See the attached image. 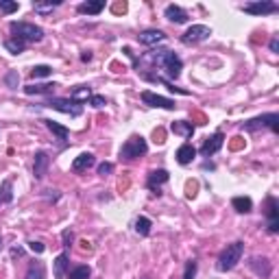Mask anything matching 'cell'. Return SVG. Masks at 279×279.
Returning <instances> with one entry per match:
<instances>
[{"mask_svg":"<svg viewBox=\"0 0 279 279\" xmlns=\"http://www.w3.org/2000/svg\"><path fill=\"white\" fill-rule=\"evenodd\" d=\"M81 59H83V61H90V59H92V52H83Z\"/></svg>","mask_w":279,"mask_h":279,"instance_id":"cell-43","label":"cell"},{"mask_svg":"<svg viewBox=\"0 0 279 279\" xmlns=\"http://www.w3.org/2000/svg\"><path fill=\"white\" fill-rule=\"evenodd\" d=\"M240 9L244 13H251V16H270V13H277L279 11V5L277 3H270V0H257V3L242 5Z\"/></svg>","mask_w":279,"mask_h":279,"instance_id":"cell-8","label":"cell"},{"mask_svg":"<svg viewBox=\"0 0 279 279\" xmlns=\"http://www.w3.org/2000/svg\"><path fill=\"white\" fill-rule=\"evenodd\" d=\"M24 279H46V266L42 262H31Z\"/></svg>","mask_w":279,"mask_h":279,"instance_id":"cell-25","label":"cell"},{"mask_svg":"<svg viewBox=\"0 0 279 279\" xmlns=\"http://www.w3.org/2000/svg\"><path fill=\"white\" fill-rule=\"evenodd\" d=\"M29 249L33 251V253H37V255H39V253H44V251H46L44 244H42V242H37V240H31V242H29Z\"/></svg>","mask_w":279,"mask_h":279,"instance_id":"cell-38","label":"cell"},{"mask_svg":"<svg viewBox=\"0 0 279 279\" xmlns=\"http://www.w3.org/2000/svg\"><path fill=\"white\" fill-rule=\"evenodd\" d=\"M270 50H273V52H277V50H279V42H277V37L270 39Z\"/></svg>","mask_w":279,"mask_h":279,"instance_id":"cell-41","label":"cell"},{"mask_svg":"<svg viewBox=\"0 0 279 279\" xmlns=\"http://www.w3.org/2000/svg\"><path fill=\"white\" fill-rule=\"evenodd\" d=\"M90 275H92L90 266H77L68 270V279H90Z\"/></svg>","mask_w":279,"mask_h":279,"instance_id":"cell-31","label":"cell"},{"mask_svg":"<svg viewBox=\"0 0 279 279\" xmlns=\"http://www.w3.org/2000/svg\"><path fill=\"white\" fill-rule=\"evenodd\" d=\"M196 277V260H190L185 264V273H183V279H194Z\"/></svg>","mask_w":279,"mask_h":279,"instance_id":"cell-33","label":"cell"},{"mask_svg":"<svg viewBox=\"0 0 279 279\" xmlns=\"http://www.w3.org/2000/svg\"><path fill=\"white\" fill-rule=\"evenodd\" d=\"M146 151H149V144H146V140L142 135H131L127 142L122 144L120 157L127 159V162H133V159L146 155Z\"/></svg>","mask_w":279,"mask_h":279,"instance_id":"cell-4","label":"cell"},{"mask_svg":"<svg viewBox=\"0 0 279 279\" xmlns=\"http://www.w3.org/2000/svg\"><path fill=\"white\" fill-rule=\"evenodd\" d=\"M231 207H234L238 214H249L253 210V201L249 196H234L231 198Z\"/></svg>","mask_w":279,"mask_h":279,"instance_id":"cell-23","label":"cell"},{"mask_svg":"<svg viewBox=\"0 0 279 279\" xmlns=\"http://www.w3.org/2000/svg\"><path fill=\"white\" fill-rule=\"evenodd\" d=\"M11 255H13V257H22V255H24V251H22V249H13V251H11Z\"/></svg>","mask_w":279,"mask_h":279,"instance_id":"cell-42","label":"cell"},{"mask_svg":"<svg viewBox=\"0 0 279 279\" xmlns=\"http://www.w3.org/2000/svg\"><path fill=\"white\" fill-rule=\"evenodd\" d=\"M168 179H170L168 170L159 168V170H153L151 175H149V179H146V185H149V190H153V194H162V192H159V185H164Z\"/></svg>","mask_w":279,"mask_h":279,"instance_id":"cell-14","label":"cell"},{"mask_svg":"<svg viewBox=\"0 0 279 279\" xmlns=\"http://www.w3.org/2000/svg\"><path fill=\"white\" fill-rule=\"evenodd\" d=\"M92 107H96V109H101V107H105V105H107V98L105 96H92L90 101H88Z\"/></svg>","mask_w":279,"mask_h":279,"instance_id":"cell-37","label":"cell"},{"mask_svg":"<svg viewBox=\"0 0 279 279\" xmlns=\"http://www.w3.org/2000/svg\"><path fill=\"white\" fill-rule=\"evenodd\" d=\"M11 201H13V183H11V179H5L0 183V205L11 203Z\"/></svg>","mask_w":279,"mask_h":279,"instance_id":"cell-26","label":"cell"},{"mask_svg":"<svg viewBox=\"0 0 279 279\" xmlns=\"http://www.w3.org/2000/svg\"><path fill=\"white\" fill-rule=\"evenodd\" d=\"M5 81H7V85H9L11 90H16V88H18V83H20V75H18L16 70H11L9 75H7V79H5Z\"/></svg>","mask_w":279,"mask_h":279,"instance_id":"cell-34","label":"cell"},{"mask_svg":"<svg viewBox=\"0 0 279 279\" xmlns=\"http://www.w3.org/2000/svg\"><path fill=\"white\" fill-rule=\"evenodd\" d=\"M44 107L57 109V111H61V114H68V116H72V118H79V116L83 114V105L70 101V98H48Z\"/></svg>","mask_w":279,"mask_h":279,"instance_id":"cell-6","label":"cell"},{"mask_svg":"<svg viewBox=\"0 0 279 279\" xmlns=\"http://www.w3.org/2000/svg\"><path fill=\"white\" fill-rule=\"evenodd\" d=\"M170 131L175 135H181V137H192L194 135V124L188 122V120H177L170 124Z\"/></svg>","mask_w":279,"mask_h":279,"instance_id":"cell-20","label":"cell"},{"mask_svg":"<svg viewBox=\"0 0 279 279\" xmlns=\"http://www.w3.org/2000/svg\"><path fill=\"white\" fill-rule=\"evenodd\" d=\"M5 48L9 50L11 55H22L24 48H26V44L20 42V39H16V37H11V39H7V42H5Z\"/></svg>","mask_w":279,"mask_h":279,"instance_id":"cell-29","label":"cell"},{"mask_svg":"<svg viewBox=\"0 0 279 279\" xmlns=\"http://www.w3.org/2000/svg\"><path fill=\"white\" fill-rule=\"evenodd\" d=\"M146 59H149L151 63L159 65V68L166 72V77H168V79H179V75H181V68H183L181 59H179L175 52L168 50V48L151 50L149 55H146Z\"/></svg>","mask_w":279,"mask_h":279,"instance_id":"cell-1","label":"cell"},{"mask_svg":"<svg viewBox=\"0 0 279 279\" xmlns=\"http://www.w3.org/2000/svg\"><path fill=\"white\" fill-rule=\"evenodd\" d=\"M223 144H225V135L221 133V131H216L212 137H207L203 142V146H201V155H205V157H210V155H214V153H218L223 149Z\"/></svg>","mask_w":279,"mask_h":279,"instance_id":"cell-13","label":"cell"},{"mask_svg":"<svg viewBox=\"0 0 279 279\" xmlns=\"http://www.w3.org/2000/svg\"><path fill=\"white\" fill-rule=\"evenodd\" d=\"M52 264H55V277L61 279V277L65 275V270H68V264H70V262H68V253H59Z\"/></svg>","mask_w":279,"mask_h":279,"instance_id":"cell-27","label":"cell"},{"mask_svg":"<svg viewBox=\"0 0 279 279\" xmlns=\"http://www.w3.org/2000/svg\"><path fill=\"white\" fill-rule=\"evenodd\" d=\"M140 44H144V46H157V44H162L166 35L162 31H157V29H149V31H142L140 33Z\"/></svg>","mask_w":279,"mask_h":279,"instance_id":"cell-15","label":"cell"},{"mask_svg":"<svg viewBox=\"0 0 279 279\" xmlns=\"http://www.w3.org/2000/svg\"><path fill=\"white\" fill-rule=\"evenodd\" d=\"M50 75H52L50 65H35V68L31 70V77L33 79H46V77H50Z\"/></svg>","mask_w":279,"mask_h":279,"instance_id":"cell-32","label":"cell"},{"mask_svg":"<svg viewBox=\"0 0 279 279\" xmlns=\"http://www.w3.org/2000/svg\"><path fill=\"white\" fill-rule=\"evenodd\" d=\"M114 172V164L111 162H103L101 166H98V175L101 177H107V175H111Z\"/></svg>","mask_w":279,"mask_h":279,"instance_id":"cell-36","label":"cell"},{"mask_svg":"<svg viewBox=\"0 0 279 279\" xmlns=\"http://www.w3.org/2000/svg\"><path fill=\"white\" fill-rule=\"evenodd\" d=\"M81 244H83V247H81V249H83V251H92V247H90V242H85V240H83V242H81Z\"/></svg>","mask_w":279,"mask_h":279,"instance_id":"cell-44","label":"cell"},{"mask_svg":"<svg viewBox=\"0 0 279 279\" xmlns=\"http://www.w3.org/2000/svg\"><path fill=\"white\" fill-rule=\"evenodd\" d=\"M242 129L253 133V131H260V129H270L273 133L279 131V116L277 114H264V116H257V118H251V120L242 122Z\"/></svg>","mask_w":279,"mask_h":279,"instance_id":"cell-5","label":"cell"},{"mask_svg":"<svg viewBox=\"0 0 279 279\" xmlns=\"http://www.w3.org/2000/svg\"><path fill=\"white\" fill-rule=\"evenodd\" d=\"M164 13H166V18H168L170 22H175V24H185V22H188V18H190L188 11L181 9L179 5H168Z\"/></svg>","mask_w":279,"mask_h":279,"instance_id":"cell-16","label":"cell"},{"mask_svg":"<svg viewBox=\"0 0 279 279\" xmlns=\"http://www.w3.org/2000/svg\"><path fill=\"white\" fill-rule=\"evenodd\" d=\"M212 35V29L210 26H205V24H192L188 31L181 35V42L185 44V46H194V44H201V42H205Z\"/></svg>","mask_w":279,"mask_h":279,"instance_id":"cell-7","label":"cell"},{"mask_svg":"<svg viewBox=\"0 0 279 279\" xmlns=\"http://www.w3.org/2000/svg\"><path fill=\"white\" fill-rule=\"evenodd\" d=\"M151 227H153V223L146 216H140L137 221H135V234L137 236H149L151 234Z\"/></svg>","mask_w":279,"mask_h":279,"instance_id":"cell-30","label":"cell"},{"mask_svg":"<svg viewBox=\"0 0 279 279\" xmlns=\"http://www.w3.org/2000/svg\"><path fill=\"white\" fill-rule=\"evenodd\" d=\"M94 164H96V159H94L92 153H81V155L75 157V162H72V172H85V170H90Z\"/></svg>","mask_w":279,"mask_h":279,"instance_id":"cell-17","label":"cell"},{"mask_svg":"<svg viewBox=\"0 0 279 279\" xmlns=\"http://www.w3.org/2000/svg\"><path fill=\"white\" fill-rule=\"evenodd\" d=\"M92 96L94 94H92L90 85H77V88L70 92V101H75V103H88Z\"/></svg>","mask_w":279,"mask_h":279,"instance_id":"cell-21","label":"cell"},{"mask_svg":"<svg viewBox=\"0 0 279 279\" xmlns=\"http://www.w3.org/2000/svg\"><path fill=\"white\" fill-rule=\"evenodd\" d=\"M20 9V5L18 3H9V0H0V11H5V13H13V11H18Z\"/></svg>","mask_w":279,"mask_h":279,"instance_id":"cell-35","label":"cell"},{"mask_svg":"<svg viewBox=\"0 0 279 279\" xmlns=\"http://www.w3.org/2000/svg\"><path fill=\"white\" fill-rule=\"evenodd\" d=\"M61 238H63V247L65 249H70V244H72V240H75V234H72L70 229H65L63 234H61Z\"/></svg>","mask_w":279,"mask_h":279,"instance_id":"cell-39","label":"cell"},{"mask_svg":"<svg viewBox=\"0 0 279 279\" xmlns=\"http://www.w3.org/2000/svg\"><path fill=\"white\" fill-rule=\"evenodd\" d=\"M55 88H59L57 83H42V85L31 83V85H26V88H24V92L29 96H33V94H52V92H55Z\"/></svg>","mask_w":279,"mask_h":279,"instance_id":"cell-24","label":"cell"},{"mask_svg":"<svg viewBox=\"0 0 279 279\" xmlns=\"http://www.w3.org/2000/svg\"><path fill=\"white\" fill-rule=\"evenodd\" d=\"M44 124L48 127V131H52V133L57 135V140L61 142V146L68 142V135H70V131L63 127V124H59V122H55V120H44Z\"/></svg>","mask_w":279,"mask_h":279,"instance_id":"cell-22","label":"cell"},{"mask_svg":"<svg viewBox=\"0 0 279 279\" xmlns=\"http://www.w3.org/2000/svg\"><path fill=\"white\" fill-rule=\"evenodd\" d=\"M48 166H50V155L46 151H37L35 157H33V177L37 179H44L46 172H48Z\"/></svg>","mask_w":279,"mask_h":279,"instance_id":"cell-10","label":"cell"},{"mask_svg":"<svg viewBox=\"0 0 279 279\" xmlns=\"http://www.w3.org/2000/svg\"><path fill=\"white\" fill-rule=\"evenodd\" d=\"M140 96H142V103L149 105V107H157V109H175L177 107L175 101H170V98H166V96H159L151 90H144Z\"/></svg>","mask_w":279,"mask_h":279,"instance_id":"cell-9","label":"cell"},{"mask_svg":"<svg viewBox=\"0 0 279 279\" xmlns=\"http://www.w3.org/2000/svg\"><path fill=\"white\" fill-rule=\"evenodd\" d=\"M105 9V3L103 0H92V3H81L77 7V11L81 13V16H98Z\"/></svg>","mask_w":279,"mask_h":279,"instance_id":"cell-19","label":"cell"},{"mask_svg":"<svg viewBox=\"0 0 279 279\" xmlns=\"http://www.w3.org/2000/svg\"><path fill=\"white\" fill-rule=\"evenodd\" d=\"M266 218H268V231L277 234L279 231V201L275 196L266 198Z\"/></svg>","mask_w":279,"mask_h":279,"instance_id":"cell-11","label":"cell"},{"mask_svg":"<svg viewBox=\"0 0 279 279\" xmlns=\"http://www.w3.org/2000/svg\"><path fill=\"white\" fill-rule=\"evenodd\" d=\"M242 253H244V242H231L227 244V249H223V253L218 255V262H216V268L221 273H227V270L236 268L238 262L242 260Z\"/></svg>","mask_w":279,"mask_h":279,"instance_id":"cell-2","label":"cell"},{"mask_svg":"<svg viewBox=\"0 0 279 279\" xmlns=\"http://www.w3.org/2000/svg\"><path fill=\"white\" fill-rule=\"evenodd\" d=\"M127 11V3H118L114 5V13H124Z\"/></svg>","mask_w":279,"mask_h":279,"instance_id":"cell-40","label":"cell"},{"mask_svg":"<svg viewBox=\"0 0 279 279\" xmlns=\"http://www.w3.org/2000/svg\"><path fill=\"white\" fill-rule=\"evenodd\" d=\"M9 31L13 33V37L20 39V42H42L44 39V29L29 22H11Z\"/></svg>","mask_w":279,"mask_h":279,"instance_id":"cell-3","label":"cell"},{"mask_svg":"<svg viewBox=\"0 0 279 279\" xmlns=\"http://www.w3.org/2000/svg\"><path fill=\"white\" fill-rule=\"evenodd\" d=\"M249 268L253 270V273L260 279H268L270 273H273V266H270L268 257H260V255L251 257V260H249Z\"/></svg>","mask_w":279,"mask_h":279,"instance_id":"cell-12","label":"cell"},{"mask_svg":"<svg viewBox=\"0 0 279 279\" xmlns=\"http://www.w3.org/2000/svg\"><path fill=\"white\" fill-rule=\"evenodd\" d=\"M59 5H61L59 0H55V3H52V0H50V3H33V11H35V13H42V16H48V13L55 11Z\"/></svg>","mask_w":279,"mask_h":279,"instance_id":"cell-28","label":"cell"},{"mask_svg":"<svg viewBox=\"0 0 279 279\" xmlns=\"http://www.w3.org/2000/svg\"><path fill=\"white\" fill-rule=\"evenodd\" d=\"M175 157H177V162L181 164V166H188V164H192V159L196 157V149L192 144L185 142V144H181L177 149V155Z\"/></svg>","mask_w":279,"mask_h":279,"instance_id":"cell-18","label":"cell"}]
</instances>
